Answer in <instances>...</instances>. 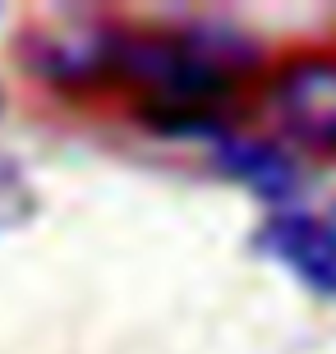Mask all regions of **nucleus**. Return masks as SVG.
Instances as JSON below:
<instances>
[{"label": "nucleus", "instance_id": "1", "mask_svg": "<svg viewBox=\"0 0 336 354\" xmlns=\"http://www.w3.org/2000/svg\"><path fill=\"white\" fill-rule=\"evenodd\" d=\"M254 65H258V46L235 24L198 19L180 28L120 32L111 79L148 88L157 97L152 111L212 115V102H221Z\"/></svg>", "mask_w": 336, "mask_h": 354}, {"label": "nucleus", "instance_id": "2", "mask_svg": "<svg viewBox=\"0 0 336 354\" xmlns=\"http://www.w3.org/2000/svg\"><path fill=\"white\" fill-rule=\"evenodd\" d=\"M267 120L299 157H336V51L290 55L263 92Z\"/></svg>", "mask_w": 336, "mask_h": 354}, {"label": "nucleus", "instance_id": "3", "mask_svg": "<svg viewBox=\"0 0 336 354\" xmlns=\"http://www.w3.org/2000/svg\"><path fill=\"white\" fill-rule=\"evenodd\" d=\"M258 249L281 263L304 290L336 304V221L323 212L281 207L258 230Z\"/></svg>", "mask_w": 336, "mask_h": 354}, {"label": "nucleus", "instance_id": "4", "mask_svg": "<svg viewBox=\"0 0 336 354\" xmlns=\"http://www.w3.org/2000/svg\"><path fill=\"white\" fill-rule=\"evenodd\" d=\"M212 152H217V166L231 175L235 184H245L263 203L272 207H295V198L304 194V157L295 147H285L281 138H235V133L221 129L212 138Z\"/></svg>", "mask_w": 336, "mask_h": 354}, {"label": "nucleus", "instance_id": "5", "mask_svg": "<svg viewBox=\"0 0 336 354\" xmlns=\"http://www.w3.org/2000/svg\"><path fill=\"white\" fill-rule=\"evenodd\" d=\"M28 216H33V189L10 157H0V230H10Z\"/></svg>", "mask_w": 336, "mask_h": 354}, {"label": "nucleus", "instance_id": "6", "mask_svg": "<svg viewBox=\"0 0 336 354\" xmlns=\"http://www.w3.org/2000/svg\"><path fill=\"white\" fill-rule=\"evenodd\" d=\"M327 216H332V221H336V207H332V212H327Z\"/></svg>", "mask_w": 336, "mask_h": 354}]
</instances>
